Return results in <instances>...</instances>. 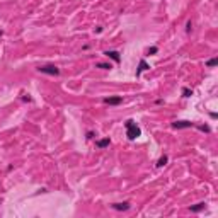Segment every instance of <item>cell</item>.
I'll list each match as a JSON object with an SVG mask.
<instances>
[{
  "instance_id": "obj_7",
  "label": "cell",
  "mask_w": 218,
  "mask_h": 218,
  "mask_svg": "<svg viewBox=\"0 0 218 218\" xmlns=\"http://www.w3.org/2000/svg\"><path fill=\"white\" fill-rule=\"evenodd\" d=\"M150 67H148V63H146L145 60H140V63H138V68H136V77H140L142 75V72H145V70H148Z\"/></svg>"
},
{
  "instance_id": "obj_12",
  "label": "cell",
  "mask_w": 218,
  "mask_h": 218,
  "mask_svg": "<svg viewBox=\"0 0 218 218\" xmlns=\"http://www.w3.org/2000/svg\"><path fill=\"white\" fill-rule=\"evenodd\" d=\"M96 67H97V68H102V70H111V68H112L109 63H96Z\"/></svg>"
},
{
  "instance_id": "obj_16",
  "label": "cell",
  "mask_w": 218,
  "mask_h": 218,
  "mask_svg": "<svg viewBox=\"0 0 218 218\" xmlns=\"http://www.w3.org/2000/svg\"><path fill=\"white\" fill-rule=\"evenodd\" d=\"M191 27H193V24H191V21H189V22H187V24H186V31H187V33H189V31H191Z\"/></svg>"
},
{
  "instance_id": "obj_2",
  "label": "cell",
  "mask_w": 218,
  "mask_h": 218,
  "mask_svg": "<svg viewBox=\"0 0 218 218\" xmlns=\"http://www.w3.org/2000/svg\"><path fill=\"white\" fill-rule=\"evenodd\" d=\"M41 73H48V75H60V68L55 65H43L37 68Z\"/></svg>"
},
{
  "instance_id": "obj_6",
  "label": "cell",
  "mask_w": 218,
  "mask_h": 218,
  "mask_svg": "<svg viewBox=\"0 0 218 218\" xmlns=\"http://www.w3.org/2000/svg\"><path fill=\"white\" fill-rule=\"evenodd\" d=\"M104 55H106L108 58H111L114 63H119V62H121V56H119V53H118V51H106Z\"/></svg>"
},
{
  "instance_id": "obj_5",
  "label": "cell",
  "mask_w": 218,
  "mask_h": 218,
  "mask_svg": "<svg viewBox=\"0 0 218 218\" xmlns=\"http://www.w3.org/2000/svg\"><path fill=\"white\" fill-rule=\"evenodd\" d=\"M112 208H114V210H118V211H126V210H130V203H128V201H123V203H114V205H112Z\"/></svg>"
},
{
  "instance_id": "obj_13",
  "label": "cell",
  "mask_w": 218,
  "mask_h": 218,
  "mask_svg": "<svg viewBox=\"0 0 218 218\" xmlns=\"http://www.w3.org/2000/svg\"><path fill=\"white\" fill-rule=\"evenodd\" d=\"M182 96H184V97H189V96H193V90H191L189 87H184V89H182Z\"/></svg>"
},
{
  "instance_id": "obj_3",
  "label": "cell",
  "mask_w": 218,
  "mask_h": 218,
  "mask_svg": "<svg viewBox=\"0 0 218 218\" xmlns=\"http://www.w3.org/2000/svg\"><path fill=\"white\" fill-rule=\"evenodd\" d=\"M193 126H196V124H194V123H191V121H174V123H172V128H176V130L193 128Z\"/></svg>"
},
{
  "instance_id": "obj_10",
  "label": "cell",
  "mask_w": 218,
  "mask_h": 218,
  "mask_svg": "<svg viewBox=\"0 0 218 218\" xmlns=\"http://www.w3.org/2000/svg\"><path fill=\"white\" fill-rule=\"evenodd\" d=\"M167 160H169V158H167V155H162V157L158 158V162H157V167H164V165L167 164Z\"/></svg>"
},
{
  "instance_id": "obj_14",
  "label": "cell",
  "mask_w": 218,
  "mask_h": 218,
  "mask_svg": "<svg viewBox=\"0 0 218 218\" xmlns=\"http://www.w3.org/2000/svg\"><path fill=\"white\" fill-rule=\"evenodd\" d=\"M157 51H158V48H157V46H152V48L148 49V55H155Z\"/></svg>"
},
{
  "instance_id": "obj_9",
  "label": "cell",
  "mask_w": 218,
  "mask_h": 218,
  "mask_svg": "<svg viewBox=\"0 0 218 218\" xmlns=\"http://www.w3.org/2000/svg\"><path fill=\"white\" fill-rule=\"evenodd\" d=\"M201 210H205V203H198L196 206H191V211H193V213H198V211H201Z\"/></svg>"
},
{
  "instance_id": "obj_1",
  "label": "cell",
  "mask_w": 218,
  "mask_h": 218,
  "mask_svg": "<svg viewBox=\"0 0 218 218\" xmlns=\"http://www.w3.org/2000/svg\"><path fill=\"white\" fill-rule=\"evenodd\" d=\"M124 128H126V136L128 140H136L140 135H142V130L138 128V124L133 121V119H128L124 123Z\"/></svg>"
},
{
  "instance_id": "obj_4",
  "label": "cell",
  "mask_w": 218,
  "mask_h": 218,
  "mask_svg": "<svg viewBox=\"0 0 218 218\" xmlns=\"http://www.w3.org/2000/svg\"><path fill=\"white\" fill-rule=\"evenodd\" d=\"M104 102L109 104V106H118L123 102V97L121 96H116V97H104Z\"/></svg>"
},
{
  "instance_id": "obj_15",
  "label": "cell",
  "mask_w": 218,
  "mask_h": 218,
  "mask_svg": "<svg viewBox=\"0 0 218 218\" xmlns=\"http://www.w3.org/2000/svg\"><path fill=\"white\" fill-rule=\"evenodd\" d=\"M198 130H201V131H210V126H206V124H201V126H198Z\"/></svg>"
},
{
  "instance_id": "obj_11",
  "label": "cell",
  "mask_w": 218,
  "mask_h": 218,
  "mask_svg": "<svg viewBox=\"0 0 218 218\" xmlns=\"http://www.w3.org/2000/svg\"><path fill=\"white\" fill-rule=\"evenodd\" d=\"M217 65H218V58H211V60L206 62V67H208V68H213V67H217Z\"/></svg>"
},
{
  "instance_id": "obj_8",
  "label": "cell",
  "mask_w": 218,
  "mask_h": 218,
  "mask_svg": "<svg viewBox=\"0 0 218 218\" xmlns=\"http://www.w3.org/2000/svg\"><path fill=\"white\" fill-rule=\"evenodd\" d=\"M109 143H111L109 136H108V138H102V140H97V142H96V145L99 146V148H106V146H109Z\"/></svg>"
}]
</instances>
